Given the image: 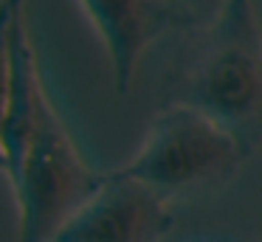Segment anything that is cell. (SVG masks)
Instances as JSON below:
<instances>
[{
	"label": "cell",
	"instance_id": "8992f818",
	"mask_svg": "<svg viewBox=\"0 0 262 242\" xmlns=\"http://www.w3.org/2000/svg\"><path fill=\"white\" fill-rule=\"evenodd\" d=\"M3 116H0V146L3 169L12 186L20 180L26 149L31 141L40 99V73H37L34 45H31L26 6H3Z\"/></svg>",
	"mask_w": 262,
	"mask_h": 242
},
{
	"label": "cell",
	"instance_id": "7a4b0ae2",
	"mask_svg": "<svg viewBox=\"0 0 262 242\" xmlns=\"http://www.w3.org/2000/svg\"><path fill=\"white\" fill-rule=\"evenodd\" d=\"M102 183L104 172L85 163L42 84L23 172L12 186L20 211L17 242H51L91 203Z\"/></svg>",
	"mask_w": 262,
	"mask_h": 242
},
{
	"label": "cell",
	"instance_id": "6da1fadb",
	"mask_svg": "<svg viewBox=\"0 0 262 242\" xmlns=\"http://www.w3.org/2000/svg\"><path fill=\"white\" fill-rule=\"evenodd\" d=\"M164 104L200 110L234 135L245 158L262 146V26L251 3H217L178 37Z\"/></svg>",
	"mask_w": 262,
	"mask_h": 242
},
{
	"label": "cell",
	"instance_id": "277c9868",
	"mask_svg": "<svg viewBox=\"0 0 262 242\" xmlns=\"http://www.w3.org/2000/svg\"><path fill=\"white\" fill-rule=\"evenodd\" d=\"M169 200L121 174L104 172V183L85 208L51 242H161L172 231Z\"/></svg>",
	"mask_w": 262,
	"mask_h": 242
},
{
	"label": "cell",
	"instance_id": "5b68a950",
	"mask_svg": "<svg viewBox=\"0 0 262 242\" xmlns=\"http://www.w3.org/2000/svg\"><path fill=\"white\" fill-rule=\"evenodd\" d=\"M217 3H82V11L99 31L113 68V84L127 93L141 54L152 42L194 28Z\"/></svg>",
	"mask_w": 262,
	"mask_h": 242
},
{
	"label": "cell",
	"instance_id": "3957f363",
	"mask_svg": "<svg viewBox=\"0 0 262 242\" xmlns=\"http://www.w3.org/2000/svg\"><path fill=\"white\" fill-rule=\"evenodd\" d=\"M243 161L245 152L217 121L192 107L164 104L144 135L141 149L119 172L175 200L228 183Z\"/></svg>",
	"mask_w": 262,
	"mask_h": 242
}]
</instances>
